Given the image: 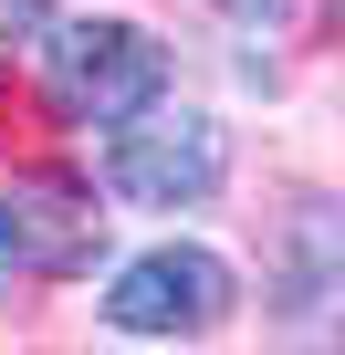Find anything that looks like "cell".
<instances>
[{"mask_svg":"<svg viewBox=\"0 0 345 355\" xmlns=\"http://www.w3.org/2000/svg\"><path fill=\"white\" fill-rule=\"evenodd\" d=\"M220 313H230V261L199 251V241L136 251V261L105 282V324H115V334H210Z\"/></svg>","mask_w":345,"mask_h":355,"instance_id":"2","label":"cell"},{"mask_svg":"<svg viewBox=\"0 0 345 355\" xmlns=\"http://www.w3.org/2000/svg\"><path fill=\"white\" fill-rule=\"evenodd\" d=\"M42 94L74 125H136L167 94V53L136 21H53L42 32Z\"/></svg>","mask_w":345,"mask_h":355,"instance_id":"1","label":"cell"},{"mask_svg":"<svg viewBox=\"0 0 345 355\" xmlns=\"http://www.w3.org/2000/svg\"><path fill=\"white\" fill-rule=\"evenodd\" d=\"M220 11H230V21H283L293 0H220Z\"/></svg>","mask_w":345,"mask_h":355,"instance_id":"5","label":"cell"},{"mask_svg":"<svg viewBox=\"0 0 345 355\" xmlns=\"http://www.w3.org/2000/svg\"><path fill=\"white\" fill-rule=\"evenodd\" d=\"M22 282V241H11V209H0V293Z\"/></svg>","mask_w":345,"mask_h":355,"instance_id":"4","label":"cell"},{"mask_svg":"<svg viewBox=\"0 0 345 355\" xmlns=\"http://www.w3.org/2000/svg\"><path fill=\"white\" fill-rule=\"evenodd\" d=\"M105 178L126 199H146V209H189V199H210L230 178V146H220L210 115H136L105 146Z\"/></svg>","mask_w":345,"mask_h":355,"instance_id":"3","label":"cell"}]
</instances>
